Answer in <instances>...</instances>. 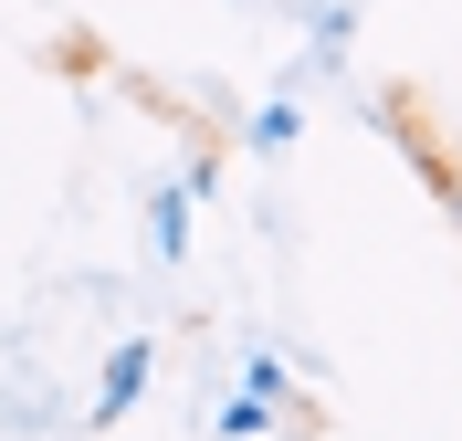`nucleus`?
Masks as SVG:
<instances>
[{"label": "nucleus", "mask_w": 462, "mask_h": 441, "mask_svg": "<svg viewBox=\"0 0 462 441\" xmlns=\"http://www.w3.org/2000/svg\"><path fill=\"white\" fill-rule=\"evenodd\" d=\"M137 389H147V336H126V347L106 357V389H95V420H126V410H137Z\"/></svg>", "instance_id": "nucleus-1"}, {"label": "nucleus", "mask_w": 462, "mask_h": 441, "mask_svg": "<svg viewBox=\"0 0 462 441\" xmlns=\"http://www.w3.org/2000/svg\"><path fill=\"white\" fill-rule=\"evenodd\" d=\"M147 253H158V263L189 253V189H158V200H147Z\"/></svg>", "instance_id": "nucleus-2"}, {"label": "nucleus", "mask_w": 462, "mask_h": 441, "mask_svg": "<svg viewBox=\"0 0 462 441\" xmlns=\"http://www.w3.org/2000/svg\"><path fill=\"white\" fill-rule=\"evenodd\" d=\"M221 431H231V441H263V431H273V410H263V400H231Z\"/></svg>", "instance_id": "nucleus-3"}, {"label": "nucleus", "mask_w": 462, "mask_h": 441, "mask_svg": "<svg viewBox=\"0 0 462 441\" xmlns=\"http://www.w3.org/2000/svg\"><path fill=\"white\" fill-rule=\"evenodd\" d=\"M253 147H294V106H263V116H253Z\"/></svg>", "instance_id": "nucleus-4"}, {"label": "nucleus", "mask_w": 462, "mask_h": 441, "mask_svg": "<svg viewBox=\"0 0 462 441\" xmlns=\"http://www.w3.org/2000/svg\"><path fill=\"white\" fill-rule=\"evenodd\" d=\"M452 200H462V158H452Z\"/></svg>", "instance_id": "nucleus-5"}]
</instances>
